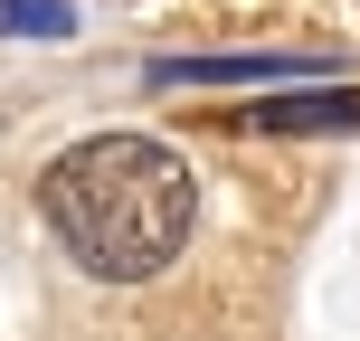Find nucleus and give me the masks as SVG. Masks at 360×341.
Returning a JSON list of instances; mask_svg holds the SVG:
<instances>
[{
  "label": "nucleus",
  "mask_w": 360,
  "mask_h": 341,
  "mask_svg": "<svg viewBox=\"0 0 360 341\" xmlns=\"http://www.w3.org/2000/svg\"><path fill=\"white\" fill-rule=\"evenodd\" d=\"M38 209H48L57 247L76 256L105 285H143L190 247L199 218V180L171 143L152 133H86L76 152H57L38 180Z\"/></svg>",
  "instance_id": "f257e3e1"
},
{
  "label": "nucleus",
  "mask_w": 360,
  "mask_h": 341,
  "mask_svg": "<svg viewBox=\"0 0 360 341\" xmlns=\"http://www.w3.org/2000/svg\"><path fill=\"white\" fill-rule=\"evenodd\" d=\"M313 57H162L152 86H256V76H304Z\"/></svg>",
  "instance_id": "f03ea898"
},
{
  "label": "nucleus",
  "mask_w": 360,
  "mask_h": 341,
  "mask_svg": "<svg viewBox=\"0 0 360 341\" xmlns=\"http://www.w3.org/2000/svg\"><path fill=\"white\" fill-rule=\"evenodd\" d=\"M247 133H360V95H304V105H256L237 114Z\"/></svg>",
  "instance_id": "7ed1b4c3"
},
{
  "label": "nucleus",
  "mask_w": 360,
  "mask_h": 341,
  "mask_svg": "<svg viewBox=\"0 0 360 341\" xmlns=\"http://www.w3.org/2000/svg\"><path fill=\"white\" fill-rule=\"evenodd\" d=\"M0 38H76V0H0Z\"/></svg>",
  "instance_id": "20e7f679"
}]
</instances>
